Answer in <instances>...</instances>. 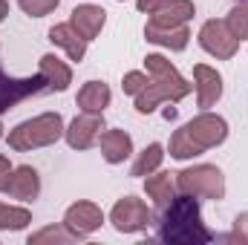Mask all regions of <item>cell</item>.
I'll list each match as a JSON object with an SVG mask.
<instances>
[{
    "label": "cell",
    "mask_w": 248,
    "mask_h": 245,
    "mask_svg": "<svg viewBox=\"0 0 248 245\" xmlns=\"http://www.w3.org/2000/svg\"><path fill=\"white\" fill-rule=\"evenodd\" d=\"M159 240L170 245H205L214 240V231L202 222V208L196 196L179 193L162 208Z\"/></svg>",
    "instance_id": "6da1fadb"
},
{
    "label": "cell",
    "mask_w": 248,
    "mask_h": 245,
    "mask_svg": "<svg viewBox=\"0 0 248 245\" xmlns=\"http://www.w3.org/2000/svg\"><path fill=\"white\" fill-rule=\"evenodd\" d=\"M144 69H147L150 81H147V87L136 95V113H141V116L153 113V110H156L159 104H165V101L179 104L187 92L193 90V84L185 81V78L179 75V69L168 61L165 55H156V52L147 55V58H144Z\"/></svg>",
    "instance_id": "7a4b0ae2"
},
{
    "label": "cell",
    "mask_w": 248,
    "mask_h": 245,
    "mask_svg": "<svg viewBox=\"0 0 248 245\" xmlns=\"http://www.w3.org/2000/svg\"><path fill=\"white\" fill-rule=\"evenodd\" d=\"M63 116L61 113H41L35 119H26V122L15 124L6 136L9 147L17 150V153H29V150H38V147H49L55 144L58 138H63Z\"/></svg>",
    "instance_id": "3957f363"
},
{
    "label": "cell",
    "mask_w": 248,
    "mask_h": 245,
    "mask_svg": "<svg viewBox=\"0 0 248 245\" xmlns=\"http://www.w3.org/2000/svg\"><path fill=\"white\" fill-rule=\"evenodd\" d=\"M176 190L196 199H225V176L217 165H193L176 173Z\"/></svg>",
    "instance_id": "277c9868"
},
{
    "label": "cell",
    "mask_w": 248,
    "mask_h": 245,
    "mask_svg": "<svg viewBox=\"0 0 248 245\" xmlns=\"http://www.w3.org/2000/svg\"><path fill=\"white\" fill-rule=\"evenodd\" d=\"M199 46L217 58V61H231L237 52H240V41L231 35V29L225 26V20H205L199 26V35H196Z\"/></svg>",
    "instance_id": "5b68a950"
},
{
    "label": "cell",
    "mask_w": 248,
    "mask_h": 245,
    "mask_svg": "<svg viewBox=\"0 0 248 245\" xmlns=\"http://www.w3.org/2000/svg\"><path fill=\"white\" fill-rule=\"evenodd\" d=\"M110 222L119 234H139L153 222V216H150V208L144 205V199L122 196L110 211Z\"/></svg>",
    "instance_id": "8992f818"
},
{
    "label": "cell",
    "mask_w": 248,
    "mask_h": 245,
    "mask_svg": "<svg viewBox=\"0 0 248 245\" xmlns=\"http://www.w3.org/2000/svg\"><path fill=\"white\" fill-rule=\"evenodd\" d=\"M187 136L202 147V150H211V147H219L225 138H228V122L211 110H202L199 116H193L185 124Z\"/></svg>",
    "instance_id": "52a82bcc"
},
{
    "label": "cell",
    "mask_w": 248,
    "mask_h": 245,
    "mask_svg": "<svg viewBox=\"0 0 248 245\" xmlns=\"http://www.w3.org/2000/svg\"><path fill=\"white\" fill-rule=\"evenodd\" d=\"M46 90V81L44 75H29V78H15V75H6L0 69V113L17 107L20 101H26L29 95H38Z\"/></svg>",
    "instance_id": "ba28073f"
},
{
    "label": "cell",
    "mask_w": 248,
    "mask_h": 245,
    "mask_svg": "<svg viewBox=\"0 0 248 245\" xmlns=\"http://www.w3.org/2000/svg\"><path fill=\"white\" fill-rule=\"evenodd\" d=\"M63 225L78 237V240H87L90 234H95L101 225H104V211L90 202V199H78L72 202L66 211H63Z\"/></svg>",
    "instance_id": "9c48e42d"
},
{
    "label": "cell",
    "mask_w": 248,
    "mask_h": 245,
    "mask_svg": "<svg viewBox=\"0 0 248 245\" xmlns=\"http://www.w3.org/2000/svg\"><path fill=\"white\" fill-rule=\"evenodd\" d=\"M101 130H104V113H81L66 124L63 138L72 150H90L93 144H98Z\"/></svg>",
    "instance_id": "30bf717a"
},
{
    "label": "cell",
    "mask_w": 248,
    "mask_h": 245,
    "mask_svg": "<svg viewBox=\"0 0 248 245\" xmlns=\"http://www.w3.org/2000/svg\"><path fill=\"white\" fill-rule=\"evenodd\" d=\"M193 87H196V107L199 110H211L219 98H222V75L208 66V63H196L193 66Z\"/></svg>",
    "instance_id": "8fae6325"
},
{
    "label": "cell",
    "mask_w": 248,
    "mask_h": 245,
    "mask_svg": "<svg viewBox=\"0 0 248 245\" xmlns=\"http://www.w3.org/2000/svg\"><path fill=\"white\" fill-rule=\"evenodd\" d=\"M3 193H6L9 199H17V202H35L38 193H41V173H38L32 165L12 168Z\"/></svg>",
    "instance_id": "7c38bea8"
},
{
    "label": "cell",
    "mask_w": 248,
    "mask_h": 245,
    "mask_svg": "<svg viewBox=\"0 0 248 245\" xmlns=\"http://www.w3.org/2000/svg\"><path fill=\"white\" fill-rule=\"evenodd\" d=\"M69 23H72V26L78 29V35L90 44V41H95V38L101 35V29H104V23H107V12H104L101 6H95V3H81V6L72 9Z\"/></svg>",
    "instance_id": "4fadbf2b"
},
{
    "label": "cell",
    "mask_w": 248,
    "mask_h": 245,
    "mask_svg": "<svg viewBox=\"0 0 248 245\" xmlns=\"http://www.w3.org/2000/svg\"><path fill=\"white\" fill-rule=\"evenodd\" d=\"M196 15V6L193 0H170L165 3L162 9L150 12V26H159V29H173V26H187V20Z\"/></svg>",
    "instance_id": "5bb4252c"
},
{
    "label": "cell",
    "mask_w": 248,
    "mask_h": 245,
    "mask_svg": "<svg viewBox=\"0 0 248 245\" xmlns=\"http://www.w3.org/2000/svg\"><path fill=\"white\" fill-rule=\"evenodd\" d=\"M98 147L107 165H122L133 156V138L127 130H104L98 136Z\"/></svg>",
    "instance_id": "9a60e30c"
},
{
    "label": "cell",
    "mask_w": 248,
    "mask_h": 245,
    "mask_svg": "<svg viewBox=\"0 0 248 245\" xmlns=\"http://www.w3.org/2000/svg\"><path fill=\"white\" fill-rule=\"evenodd\" d=\"M38 72L44 75L49 92H63V90L72 84V69H69V63L61 61V58L52 55V52L41 55V61H38Z\"/></svg>",
    "instance_id": "2e32d148"
},
{
    "label": "cell",
    "mask_w": 248,
    "mask_h": 245,
    "mask_svg": "<svg viewBox=\"0 0 248 245\" xmlns=\"http://www.w3.org/2000/svg\"><path fill=\"white\" fill-rule=\"evenodd\" d=\"M49 41L55 44V46H61L63 52H66V58L75 63L84 61V55H87V41L78 35V29L72 26V23H55L52 29H49Z\"/></svg>",
    "instance_id": "e0dca14e"
},
{
    "label": "cell",
    "mask_w": 248,
    "mask_h": 245,
    "mask_svg": "<svg viewBox=\"0 0 248 245\" xmlns=\"http://www.w3.org/2000/svg\"><path fill=\"white\" fill-rule=\"evenodd\" d=\"M110 101H113V92L104 81H87L75 95V104L81 113H104Z\"/></svg>",
    "instance_id": "ac0fdd59"
},
{
    "label": "cell",
    "mask_w": 248,
    "mask_h": 245,
    "mask_svg": "<svg viewBox=\"0 0 248 245\" xmlns=\"http://www.w3.org/2000/svg\"><path fill=\"white\" fill-rule=\"evenodd\" d=\"M144 193L156 208H165L176 196V173H165V170L147 173L144 176Z\"/></svg>",
    "instance_id": "d6986e66"
},
{
    "label": "cell",
    "mask_w": 248,
    "mask_h": 245,
    "mask_svg": "<svg viewBox=\"0 0 248 245\" xmlns=\"http://www.w3.org/2000/svg\"><path fill=\"white\" fill-rule=\"evenodd\" d=\"M144 41L147 44H156L162 49H170V52H182L187 44H190V29L187 26H173V29H159V26H144Z\"/></svg>",
    "instance_id": "ffe728a7"
},
{
    "label": "cell",
    "mask_w": 248,
    "mask_h": 245,
    "mask_svg": "<svg viewBox=\"0 0 248 245\" xmlns=\"http://www.w3.org/2000/svg\"><path fill=\"white\" fill-rule=\"evenodd\" d=\"M162 162H165V144L153 141V144H147V147L136 156V162H133V168H130V176H147V173L159 170Z\"/></svg>",
    "instance_id": "44dd1931"
},
{
    "label": "cell",
    "mask_w": 248,
    "mask_h": 245,
    "mask_svg": "<svg viewBox=\"0 0 248 245\" xmlns=\"http://www.w3.org/2000/svg\"><path fill=\"white\" fill-rule=\"evenodd\" d=\"M168 153H170V159H179V162H187V159H196V156H202L205 150L187 136L185 127H179L173 136H170V141H168Z\"/></svg>",
    "instance_id": "7402d4cb"
},
{
    "label": "cell",
    "mask_w": 248,
    "mask_h": 245,
    "mask_svg": "<svg viewBox=\"0 0 248 245\" xmlns=\"http://www.w3.org/2000/svg\"><path fill=\"white\" fill-rule=\"evenodd\" d=\"M29 245H69V243H78V237L66 228V225H46L35 234H29Z\"/></svg>",
    "instance_id": "603a6c76"
},
{
    "label": "cell",
    "mask_w": 248,
    "mask_h": 245,
    "mask_svg": "<svg viewBox=\"0 0 248 245\" xmlns=\"http://www.w3.org/2000/svg\"><path fill=\"white\" fill-rule=\"evenodd\" d=\"M29 225H32V211L29 208L0 202V231H23Z\"/></svg>",
    "instance_id": "cb8c5ba5"
},
{
    "label": "cell",
    "mask_w": 248,
    "mask_h": 245,
    "mask_svg": "<svg viewBox=\"0 0 248 245\" xmlns=\"http://www.w3.org/2000/svg\"><path fill=\"white\" fill-rule=\"evenodd\" d=\"M225 26L231 29V35L243 44L248 41V0H237L234 6H231V12H228V17H225Z\"/></svg>",
    "instance_id": "d4e9b609"
},
{
    "label": "cell",
    "mask_w": 248,
    "mask_h": 245,
    "mask_svg": "<svg viewBox=\"0 0 248 245\" xmlns=\"http://www.w3.org/2000/svg\"><path fill=\"white\" fill-rule=\"evenodd\" d=\"M61 0H17V6L29 15V17H46L58 9Z\"/></svg>",
    "instance_id": "484cf974"
},
{
    "label": "cell",
    "mask_w": 248,
    "mask_h": 245,
    "mask_svg": "<svg viewBox=\"0 0 248 245\" xmlns=\"http://www.w3.org/2000/svg\"><path fill=\"white\" fill-rule=\"evenodd\" d=\"M147 81H150V75H147V72L133 69V72H127V75L122 78V90L127 92V95H133V98H136V95L147 87Z\"/></svg>",
    "instance_id": "4316f807"
},
{
    "label": "cell",
    "mask_w": 248,
    "mask_h": 245,
    "mask_svg": "<svg viewBox=\"0 0 248 245\" xmlns=\"http://www.w3.org/2000/svg\"><path fill=\"white\" fill-rule=\"evenodd\" d=\"M228 240H231V243L248 245V211L237 214V219H234V225H231V234H228Z\"/></svg>",
    "instance_id": "83f0119b"
},
{
    "label": "cell",
    "mask_w": 248,
    "mask_h": 245,
    "mask_svg": "<svg viewBox=\"0 0 248 245\" xmlns=\"http://www.w3.org/2000/svg\"><path fill=\"white\" fill-rule=\"evenodd\" d=\"M165 3H170V0H136V9H139V12H147V15H150V12L162 9Z\"/></svg>",
    "instance_id": "f1b7e54d"
},
{
    "label": "cell",
    "mask_w": 248,
    "mask_h": 245,
    "mask_svg": "<svg viewBox=\"0 0 248 245\" xmlns=\"http://www.w3.org/2000/svg\"><path fill=\"white\" fill-rule=\"evenodd\" d=\"M9 173H12V162H9L6 156H0V190L9 182Z\"/></svg>",
    "instance_id": "f546056e"
},
{
    "label": "cell",
    "mask_w": 248,
    "mask_h": 245,
    "mask_svg": "<svg viewBox=\"0 0 248 245\" xmlns=\"http://www.w3.org/2000/svg\"><path fill=\"white\" fill-rule=\"evenodd\" d=\"M6 15H9V0H0V23L6 20Z\"/></svg>",
    "instance_id": "4dcf8cb0"
},
{
    "label": "cell",
    "mask_w": 248,
    "mask_h": 245,
    "mask_svg": "<svg viewBox=\"0 0 248 245\" xmlns=\"http://www.w3.org/2000/svg\"><path fill=\"white\" fill-rule=\"evenodd\" d=\"M0 138H3V122H0Z\"/></svg>",
    "instance_id": "1f68e13d"
},
{
    "label": "cell",
    "mask_w": 248,
    "mask_h": 245,
    "mask_svg": "<svg viewBox=\"0 0 248 245\" xmlns=\"http://www.w3.org/2000/svg\"><path fill=\"white\" fill-rule=\"evenodd\" d=\"M119 3H124V0H119Z\"/></svg>",
    "instance_id": "d6a6232c"
}]
</instances>
